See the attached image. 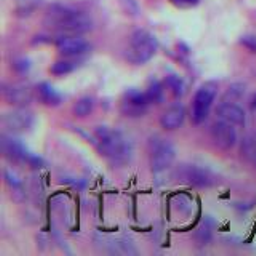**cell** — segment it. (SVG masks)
Listing matches in <instances>:
<instances>
[{
	"label": "cell",
	"mask_w": 256,
	"mask_h": 256,
	"mask_svg": "<svg viewBox=\"0 0 256 256\" xmlns=\"http://www.w3.org/2000/svg\"><path fill=\"white\" fill-rule=\"evenodd\" d=\"M150 102L146 96V92H140L136 88H130L126 90L122 102H120V112L125 116V117H142L148 114Z\"/></svg>",
	"instance_id": "9c48e42d"
},
{
	"label": "cell",
	"mask_w": 256,
	"mask_h": 256,
	"mask_svg": "<svg viewBox=\"0 0 256 256\" xmlns=\"http://www.w3.org/2000/svg\"><path fill=\"white\" fill-rule=\"evenodd\" d=\"M36 92H37V98L40 100V102L45 104V106L56 108L62 102V94L56 90L53 85L46 84V82L38 84Z\"/></svg>",
	"instance_id": "9a60e30c"
},
{
	"label": "cell",
	"mask_w": 256,
	"mask_h": 256,
	"mask_svg": "<svg viewBox=\"0 0 256 256\" xmlns=\"http://www.w3.org/2000/svg\"><path fill=\"white\" fill-rule=\"evenodd\" d=\"M76 69V64L69 61V60H64V61H58L54 62L53 66L50 68V72L53 76H58V77H62V76H68L70 72H74Z\"/></svg>",
	"instance_id": "44dd1931"
},
{
	"label": "cell",
	"mask_w": 256,
	"mask_h": 256,
	"mask_svg": "<svg viewBox=\"0 0 256 256\" xmlns=\"http://www.w3.org/2000/svg\"><path fill=\"white\" fill-rule=\"evenodd\" d=\"M216 116H218L220 120H224L234 126H245L246 124V116L245 110L238 106L236 102L230 101H224L221 102L218 109H216Z\"/></svg>",
	"instance_id": "4fadbf2b"
},
{
	"label": "cell",
	"mask_w": 256,
	"mask_h": 256,
	"mask_svg": "<svg viewBox=\"0 0 256 256\" xmlns=\"http://www.w3.org/2000/svg\"><path fill=\"white\" fill-rule=\"evenodd\" d=\"M13 68L18 70V72H28V69H29V61L28 60H20V61H14L13 62Z\"/></svg>",
	"instance_id": "484cf974"
},
{
	"label": "cell",
	"mask_w": 256,
	"mask_h": 256,
	"mask_svg": "<svg viewBox=\"0 0 256 256\" xmlns=\"http://www.w3.org/2000/svg\"><path fill=\"white\" fill-rule=\"evenodd\" d=\"M242 44H244L250 52H253V53L256 52V38H254V37H244Z\"/></svg>",
	"instance_id": "4316f807"
},
{
	"label": "cell",
	"mask_w": 256,
	"mask_h": 256,
	"mask_svg": "<svg viewBox=\"0 0 256 256\" xmlns=\"http://www.w3.org/2000/svg\"><path fill=\"white\" fill-rule=\"evenodd\" d=\"M242 154L256 165V136H246L242 142Z\"/></svg>",
	"instance_id": "ffe728a7"
},
{
	"label": "cell",
	"mask_w": 256,
	"mask_h": 256,
	"mask_svg": "<svg viewBox=\"0 0 256 256\" xmlns=\"http://www.w3.org/2000/svg\"><path fill=\"white\" fill-rule=\"evenodd\" d=\"M120 5H122L124 12L130 16H140L141 13V8L136 0H120Z\"/></svg>",
	"instance_id": "cb8c5ba5"
},
{
	"label": "cell",
	"mask_w": 256,
	"mask_h": 256,
	"mask_svg": "<svg viewBox=\"0 0 256 256\" xmlns=\"http://www.w3.org/2000/svg\"><path fill=\"white\" fill-rule=\"evenodd\" d=\"M44 24L58 36H84L93 29V20L84 12L74 8L54 5L48 10Z\"/></svg>",
	"instance_id": "7a4b0ae2"
},
{
	"label": "cell",
	"mask_w": 256,
	"mask_h": 256,
	"mask_svg": "<svg viewBox=\"0 0 256 256\" xmlns=\"http://www.w3.org/2000/svg\"><path fill=\"white\" fill-rule=\"evenodd\" d=\"M245 90H246V86L244 84H234V85H230L228 93H226V96H224V101H230V102L238 101L245 94Z\"/></svg>",
	"instance_id": "603a6c76"
},
{
	"label": "cell",
	"mask_w": 256,
	"mask_h": 256,
	"mask_svg": "<svg viewBox=\"0 0 256 256\" xmlns=\"http://www.w3.org/2000/svg\"><path fill=\"white\" fill-rule=\"evenodd\" d=\"M42 0H16V12L18 14L29 16L34 13L37 6H40Z\"/></svg>",
	"instance_id": "7402d4cb"
},
{
	"label": "cell",
	"mask_w": 256,
	"mask_h": 256,
	"mask_svg": "<svg viewBox=\"0 0 256 256\" xmlns=\"http://www.w3.org/2000/svg\"><path fill=\"white\" fill-rule=\"evenodd\" d=\"M165 88L172 92V94L174 98H182L184 94H186V84H184V80L178 76L174 74H170L165 77Z\"/></svg>",
	"instance_id": "ac0fdd59"
},
{
	"label": "cell",
	"mask_w": 256,
	"mask_h": 256,
	"mask_svg": "<svg viewBox=\"0 0 256 256\" xmlns=\"http://www.w3.org/2000/svg\"><path fill=\"white\" fill-rule=\"evenodd\" d=\"M34 122L36 117L32 114V110H29L28 108H14L2 116V125L12 134L29 132L34 126Z\"/></svg>",
	"instance_id": "52a82bcc"
},
{
	"label": "cell",
	"mask_w": 256,
	"mask_h": 256,
	"mask_svg": "<svg viewBox=\"0 0 256 256\" xmlns=\"http://www.w3.org/2000/svg\"><path fill=\"white\" fill-rule=\"evenodd\" d=\"M150 170L156 174L164 173L170 168L176 158V148L173 144L165 140L160 138V136H156V138L150 140Z\"/></svg>",
	"instance_id": "5b68a950"
},
{
	"label": "cell",
	"mask_w": 256,
	"mask_h": 256,
	"mask_svg": "<svg viewBox=\"0 0 256 256\" xmlns=\"http://www.w3.org/2000/svg\"><path fill=\"white\" fill-rule=\"evenodd\" d=\"M172 4L178 8H192L198 4V0H172Z\"/></svg>",
	"instance_id": "d4e9b609"
},
{
	"label": "cell",
	"mask_w": 256,
	"mask_h": 256,
	"mask_svg": "<svg viewBox=\"0 0 256 256\" xmlns=\"http://www.w3.org/2000/svg\"><path fill=\"white\" fill-rule=\"evenodd\" d=\"M164 94H165V84H162L157 78H152L148 85V90H146V96H148L149 102L160 104L164 101Z\"/></svg>",
	"instance_id": "e0dca14e"
},
{
	"label": "cell",
	"mask_w": 256,
	"mask_h": 256,
	"mask_svg": "<svg viewBox=\"0 0 256 256\" xmlns=\"http://www.w3.org/2000/svg\"><path fill=\"white\" fill-rule=\"evenodd\" d=\"M176 176L184 181L190 184V186H196V188H212L213 184L216 182L214 174L206 170L204 166H198V165H192V164H182L178 166L176 170Z\"/></svg>",
	"instance_id": "ba28073f"
},
{
	"label": "cell",
	"mask_w": 256,
	"mask_h": 256,
	"mask_svg": "<svg viewBox=\"0 0 256 256\" xmlns=\"http://www.w3.org/2000/svg\"><path fill=\"white\" fill-rule=\"evenodd\" d=\"M250 108H252L253 110H256V93L253 94V98H252V102H250Z\"/></svg>",
	"instance_id": "83f0119b"
},
{
	"label": "cell",
	"mask_w": 256,
	"mask_h": 256,
	"mask_svg": "<svg viewBox=\"0 0 256 256\" xmlns=\"http://www.w3.org/2000/svg\"><path fill=\"white\" fill-rule=\"evenodd\" d=\"M94 110V100L90 98V96H84V98H80L76 104L74 108H72V112H74V116L78 117V118H85L90 114H93Z\"/></svg>",
	"instance_id": "d6986e66"
},
{
	"label": "cell",
	"mask_w": 256,
	"mask_h": 256,
	"mask_svg": "<svg viewBox=\"0 0 256 256\" xmlns=\"http://www.w3.org/2000/svg\"><path fill=\"white\" fill-rule=\"evenodd\" d=\"M216 96H218V84L206 82L198 88L196 92L194 101H192V110H190L192 124L200 125L205 122L212 110Z\"/></svg>",
	"instance_id": "277c9868"
},
{
	"label": "cell",
	"mask_w": 256,
	"mask_h": 256,
	"mask_svg": "<svg viewBox=\"0 0 256 256\" xmlns=\"http://www.w3.org/2000/svg\"><path fill=\"white\" fill-rule=\"evenodd\" d=\"M158 50V42L154 34L149 30L138 29L134 30L128 40V46L125 52V58L134 66H142L149 62L156 56Z\"/></svg>",
	"instance_id": "3957f363"
},
{
	"label": "cell",
	"mask_w": 256,
	"mask_h": 256,
	"mask_svg": "<svg viewBox=\"0 0 256 256\" xmlns=\"http://www.w3.org/2000/svg\"><path fill=\"white\" fill-rule=\"evenodd\" d=\"M58 52L66 58H77L90 52V44L82 36H58L54 40Z\"/></svg>",
	"instance_id": "7c38bea8"
},
{
	"label": "cell",
	"mask_w": 256,
	"mask_h": 256,
	"mask_svg": "<svg viewBox=\"0 0 256 256\" xmlns=\"http://www.w3.org/2000/svg\"><path fill=\"white\" fill-rule=\"evenodd\" d=\"M37 92L32 88V85L24 82L4 85V98L13 108H29Z\"/></svg>",
	"instance_id": "30bf717a"
},
{
	"label": "cell",
	"mask_w": 256,
	"mask_h": 256,
	"mask_svg": "<svg viewBox=\"0 0 256 256\" xmlns=\"http://www.w3.org/2000/svg\"><path fill=\"white\" fill-rule=\"evenodd\" d=\"M2 152L5 158H8L10 162H24L30 165L32 168H42L44 160L38 156L30 154L28 148L24 144L13 138V134H2Z\"/></svg>",
	"instance_id": "8992f818"
},
{
	"label": "cell",
	"mask_w": 256,
	"mask_h": 256,
	"mask_svg": "<svg viewBox=\"0 0 256 256\" xmlns=\"http://www.w3.org/2000/svg\"><path fill=\"white\" fill-rule=\"evenodd\" d=\"M4 176H5V181L8 184V188H10V190H12L13 198L16 200V202H22V200L26 198V192H24V186H22L21 180L18 178V174H16L13 170H10V168H6Z\"/></svg>",
	"instance_id": "2e32d148"
},
{
	"label": "cell",
	"mask_w": 256,
	"mask_h": 256,
	"mask_svg": "<svg viewBox=\"0 0 256 256\" xmlns=\"http://www.w3.org/2000/svg\"><path fill=\"white\" fill-rule=\"evenodd\" d=\"M210 134L214 146L221 150H230L237 144V132L234 125L224 122V120H218L212 125Z\"/></svg>",
	"instance_id": "8fae6325"
},
{
	"label": "cell",
	"mask_w": 256,
	"mask_h": 256,
	"mask_svg": "<svg viewBox=\"0 0 256 256\" xmlns=\"http://www.w3.org/2000/svg\"><path fill=\"white\" fill-rule=\"evenodd\" d=\"M184 120H186V109H184V106L182 104H173L160 117V125H162L164 130L173 132L182 126Z\"/></svg>",
	"instance_id": "5bb4252c"
},
{
	"label": "cell",
	"mask_w": 256,
	"mask_h": 256,
	"mask_svg": "<svg viewBox=\"0 0 256 256\" xmlns=\"http://www.w3.org/2000/svg\"><path fill=\"white\" fill-rule=\"evenodd\" d=\"M94 144L100 154L114 166H125L134 157V142L118 128L98 126L94 130Z\"/></svg>",
	"instance_id": "6da1fadb"
}]
</instances>
